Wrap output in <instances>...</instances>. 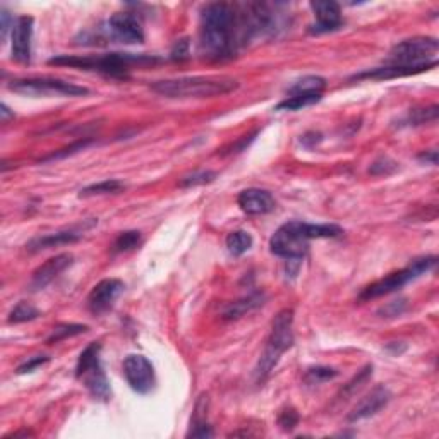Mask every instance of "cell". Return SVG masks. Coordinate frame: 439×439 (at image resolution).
I'll use <instances>...</instances> for the list:
<instances>
[{
    "instance_id": "6da1fadb",
    "label": "cell",
    "mask_w": 439,
    "mask_h": 439,
    "mask_svg": "<svg viewBox=\"0 0 439 439\" xmlns=\"http://www.w3.org/2000/svg\"><path fill=\"white\" fill-rule=\"evenodd\" d=\"M244 42L242 23L235 7L225 2H213L204 7L199 25V50L204 58L228 61Z\"/></svg>"
},
{
    "instance_id": "7a4b0ae2",
    "label": "cell",
    "mask_w": 439,
    "mask_h": 439,
    "mask_svg": "<svg viewBox=\"0 0 439 439\" xmlns=\"http://www.w3.org/2000/svg\"><path fill=\"white\" fill-rule=\"evenodd\" d=\"M343 233L338 225H314L306 221H287L270 239V251L287 261H300L312 239H335Z\"/></svg>"
},
{
    "instance_id": "3957f363",
    "label": "cell",
    "mask_w": 439,
    "mask_h": 439,
    "mask_svg": "<svg viewBox=\"0 0 439 439\" xmlns=\"http://www.w3.org/2000/svg\"><path fill=\"white\" fill-rule=\"evenodd\" d=\"M160 58L144 54H106V55H61L49 61L50 66H69L76 69L97 70L113 78H125L130 67L158 64Z\"/></svg>"
},
{
    "instance_id": "277c9868",
    "label": "cell",
    "mask_w": 439,
    "mask_h": 439,
    "mask_svg": "<svg viewBox=\"0 0 439 439\" xmlns=\"http://www.w3.org/2000/svg\"><path fill=\"white\" fill-rule=\"evenodd\" d=\"M239 88V82L227 76H192L179 79H163L152 85L156 94L165 98H213L228 94Z\"/></svg>"
},
{
    "instance_id": "5b68a950",
    "label": "cell",
    "mask_w": 439,
    "mask_h": 439,
    "mask_svg": "<svg viewBox=\"0 0 439 439\" xmlns=\"http://www.w3.org/2000/svg\"><path fill=\"white\" fill-rule=\"evenodd\" d=\"M294 345V311L283 309L275 316L263 355L256 366V381L264 383L275 369L280 357Z\"/></svg>"
},
{
    "instance_id": "8992f818",
    "label": "cell",
    "mask_w": 439,
    "mask_h": 439,
    "mask_svg": "<svg viewBox=\"0 0 439 439\" xmlns=\"http://www.w3.org/2000/svg\"><path fill=\"white\" fill-rule=\"evenodd\" d=\"M439 43L436 38L415 37L403 39L402 43L391 49L386 58V66L398 67H421V69H433L438 66Z\"/></svg>"
},
{
    "instance_id": "52a82bcc",
    "label": "cell",
    "mask_w": 439,
    "mask_h": 439,
    "mask_svg": "<svg viewBox=\"0 0 439 439\" xmlns=\"http://www.w3.org/2000/svg\"><path fill=\"white\" fill-rule=\"evenodd\" d=\"M436 264H438L436 256H426V258L414 259L412 263H410L407 268H403V270L390 273V275L385 276V278L367 285L361 294H359V300H361V302H367V300H373V299L383 297V295L393 294V292L400 290V288L405 287L407 283L417 280L419 276H422L424 273H429L431 270H434Z\"/></svg>"
},
{
    "instance_id": "ba28073f",
    "label": "cell",
    "mask_w": 439,
    "mask_h": 439,
    "mask_svg": "<svg viewBox=\"0 0 439 439\" xmlns=\"http://www.w3.org/2000/svg\"><path fill=\"white\" fill-rule=\"evenodd\" d=\"M101 345L100 342H93L81 352L76 366V378L81 379L82 385L88 388V391L97 400L109 402L112 397L110 383L101 367L100 359Z\"/></svg>"
},
{
    "instance_id": "9c48e42d",
    "label": "cell",
    "mask_w": 439,
    "mask_h": 439,
    "mask_svg": "<svg viewBox=\"0 0 439 439\" xmlns=\"http://www.w3.org/2000/svg\"><path fill=\"white\" fill-rule=\"evenodd\" d=\"M9 89L27 97H86L89 89L55 78H23L13 79Z\"/></svg>"
},
{
    "instance_id": "30bf717a",
    "label": "cell",
    "mask_w": 439,
    "mask_h": 439,
    "mask_svg": "<svg viewBox=\"0 0 439 439\" xmlns=\"http://www.w3.org/2000/svg\"><path fill=\"white\" fill-rule=\"evenodd\" d=\"M124 378L136 393L146 395L155 388V369L153 364L140 354H130L122 364Z\"/></svg>"
},
{
    "instance_id": "8fae6325",
    "label": "cell",
    "mask_w": 439,
    "mask_h": 439,
    "mask_svg": "<svg viewBox=\"0 0 439 439\" xmlns=\"http://www.w3.org/2000/svg\"><path fill=\"white\" fill-rule=\"evenodd\" d=\"M106 33L110 38L124 45L144 42V31H142L140 19L130 13H116L110 16L106 21Z\"/></svg>"
},
{
    "instance_id": "7c38bea8",
    "label": "cell",
    "mask_w": 439,
    "mask_h": 439,
    "mask_svg": "<svg viewBox=\"0 0 439 439\" xmlns=\"http://www.w3.org/2000/svg\"><path fill=\"white\" fill-rule=\"evenodd\" d=\"M124 292V283L117 278H105L93 287L88 295V309L91 314L100 316L109 312Z\"/></svg>"
},
{
    "instance_id": "4fadbf2b",
    "label": "cell",
    "mask_w": 439,
    "mask_h": 439,
    "mask_svg": "<svg viewBox=\"0 0 439 439\" xmlns=\"http://www.w3.org/2000/svg\"><path fill=\"white\" fill-rule=\"evenodd\" d=\"M13 38V61L27 64L31 58V39H33V18L18 16L11 30Z\"/></svg>"
},
{
    "instance_id": "5bb4252c",
    "label": "cell",
    "mask_w": 439,
    "mask_h": 439,
    "mask_svg": "<svg viewBox=\"0 0 439 439\" xmlns=\"http://www.w3.org/2000/svg\"><path fill=\"white\" fill-rule=\"evenodd\" d=\"M311 9L314 11L316 16V23L309 27L311 35L330 33V31H336L342 27V11H340V6L336 2L318 0V2H311Z\"/></svg>"
},
{
    "instance_id": "9a60e30c",
    "label": "cell",
    "mask_w": 439,
    "mask_h": 439,
    "mask_svg": "<svg viewBox=\"0 0 439 439\" xmlns=\"http://www.w3.org/2000/svg\"><path fill=\"white\" fill-rule=\"evenodd\" d=\"M390 400H391L390 390L383 385L376 386L366 395V397L362 398L361 402L357 403V405L354 407V409H352V412L349 414V417H347V421L359 422V421H364V419L373 417V415L378 414L379 410L385 409L388 403H390Z\"/></svg>"
},
{
    "instance_id": "2e32d148",
    "label": "cell",
    "mask_w": 439,
    "mask_h": 439,
    "mask_svg": "<svg viewBox=\"0 0 439 439\" xmlns=\"http://www.w3.org/2000/svg\"><path fill=\"white\" fill-rule=\"evenodd\" d=\"M73 261H74V256L70 254V252H64V254H58V256H55V258H50L49 261H45L42 266H38L37 270H35L33 276H31V282H30L31 290L33 292L43 290V288H45L47 285L52 283L62 271H66L67 268L73 264Z\"/></svg>"
},
{
    "instance_id": "e0dca14e",
    "label": "cell",
    "mask_w": 439,
    "mask_h": 439,
    "mask_svg": "<svg viewBox=\"0 0 439 439\" xmlns=\"http://www.w3.org/2000/svg\"><path fill=\"white\" fill-rule=\"evenodd\" d=\"M237 204L246 215H266L276 208V201L271 192L258 187L244 189L237 197Z\"/></svg>"
},
{
    "instance_id": "ac0fdd59",
    "label": "cell",
    "mask_w": 439,
    "mask_h": 439,
    "mask_svg": "<svg viewBox=\"0 0 439 439\" xmlns=\"http://www.w3.org/2000/svg\"><path fill=\"white\" fill-rule=\"evenodd\" d=\"M82 233H85V227L82 228H69V230L49 233V235L37 237V239L30 240V244H27L26 247L33 252L42 251V249L58 247V246H64V244L78 242V240L82 237Z\"/></svg>"
},
{
    "instance_id": "d6986e66",
    "label": "cell",
    "mask_w": 439,
    "mask_h": 439,
    "mask_svg": "<svg viewBox=\"0 0 439 439\" xmlns=\"http://www.w3.org/2000/svg\"><path fill=\"white\" fill-rule=\"evenodd\" d=\"M263 302H264V294H261V292H254V294L247 295V297H242V299L235 300V302H232L230 306L223 311V319L232 321V319L242 318V316H246L247 312L254 311L256 307L263 306Z\"/></svg>"
},
{
    "instance_id": "ffe728a7",
    "label": "cell",
    "mask_w": 439,
    "mask_h": 439,
    "mask_svg": "<svg viewBox=\"0 0 439 439\" xmlns=\"http://www.w3.org/2000/svg\"><path fill=\"white\" fill-rule=\"evenodd\" d=\"M321 98H323V93L288 94L283 101H280V104L275 106V110H278V112H283V110H288V112H297V110L306 109V106L318 104Z\"/></svg>"
},
{
    "instance_id": "44dd1931",
    "label": "cell",
    "mask_w": 439,
    "mask_h": 439,
    "mask_svg": "<svg viewBox=\"0 0 439 439\" xmlns=\"http://www.w3.org/2000/svg\"><path fill=\"white\" fill-rule=\"evenodd\" d=\"M252 242H254V240H252L251 233L244 230H235L228 233L227 249L232 256H242L252 247Z\"/></svg>"
},
{
    "instance_id": "7402d4cb",
    "label": "cell",
    "mask_w": 439,
    "mask_h": 439,
    "mask_svg": "<svg viewBox=\"0 0 439 439\" xmlns=\"http://www.w3.org/2000/svg\"><path fill=\"white\" fill-rule=\"evenodd\" d=\"M122 189H125L124 182L117 179H109L104 182H98V184H91L88 187L81 189L79 196L81 197H89V196H101V194H116L120 192Z\"/></svg>"
},
{
    "instance_id": "603a6c76",
    "label": "cell",
    "mask_w": 439,
    "mask_h": 439,
    "mask_svg": "<svg viewBox=\"0 0 439 439\" xmlns=\"http://www.w3.org/2000/svg\"><path fill=\"white\" fill-rule=\"evenodd\" d=\"M326 88V81L319 76H306L288 88V94H299V93H323Z\"/></svg>"
},
{
    "instance_id": "cb8c5ba5",
    "label": "cell",
    "mask_w": 439,
    "mask_h": 439,
    "mask_svg": "<svg viewBox=\"0 0 439 439\" xmlns=\"http://www.w3.org/2000/svg\"><path fill=\"white\" fill-rule=\"evenodd\" d=\"M86 331H88V326H86V324H76V323L58 324V326L54 328L52 335L47 338V343H49V345H54V343L62 342V340L70 338V336L86 333Z\"/></svg>"
},
{
    "instance_id": "d4e9b609",
    "label": "cell",
    "mask_w": 439,
    "mask_h": 439,
    "mask_svg": "<svg viewBox=\"0 0 439 439\" xmlns=\"http://www.w3.org/2000/svg\"><path fill=\"white\" fill-rule=\"evenodd\" d=\"M39 316V311L35 306H31L30 302H19L13 307V311L9 312V318L7 321L11 324H19V323H27L33 321Z\"/></svg>"
},
{
    "instance_id": "484cf974",
    "label": "cell",
    "mask_w": 439,
    "mask_h": 439,
    "mask_svg": "<svg viewBox=\"0 0 439 439\" xmlns=\"http://www.w3.org/2000/svg\"><path fill=\"white\" fill-rule=\"evenodd\" d=\"M336 376H338V371H335L333 367H324V366L311 367V369H307V373L304 374V383L309 386L321 385V383L335 379Z\"/></svg>"
},
{
    "instance_id": "4316f807",
    "label": "cell",
    "mask_w": 439,
    "mask_h": 439,
    "mask_svg": "<svg viewBox=\"0 0 439 439\" xmlns=\"http://www.w3.org/2000/svg\"><path fill=\"white\" fill-rule=\"evenodd\" d=\"M438 118V105H431L427 109L410 110L405 118V124L409 125H422L426 122H434Z\"/></svg>"
},
{
    "instance_id": "83f0119b",
    "label": "cell",
    "mask_w": 439,
    "mask_h": 439,
    "mask_svg": "<svg viewBox=\"0 0 439 439\" xmlns=\"http://www.w3.org/2000/svg\"><path fill=\"white\" fill-rule=\"evenodd\" d=\"M141 244V233L137 230H129V232H122L120 235L117 237L116 242H113L112 251L113 252H128L136 249Z\"/></svg>"
},
{
    "instance_id": "f1b7e54d",
    "label": "cell",
    "mask_w": 439,
    "mask_h": 439,
    "mask_svg": "<svg viewBox=\"0 0 439 439\" xmlns=\"http://www.w3.org/2000/svg\"><path fill=\"white\" fill-rule=\"evenodd\" d=\"M216 179V172H211V170H201V172H194L191 175H185L184 179L180 180V187H196V185H204L209 184Z\"/></svg>"
},
{
    "instance_id": "f546056e",
    "label": "cell",
    "mask_w": 439,
    "mask_h": 439,
    "mask_svg": "<svg viewBox=\"0 0 439 439\" xmlns=\"http://www.w3.org/2000/svg\"><path fill=\"white\" fill-rule=\"evenodd\" d=\"M91 142H93V140H89V137H85V140L76 141V142H74V144H70V146H67V148L61 149V152H55V153H52V155H50V156H45L42 161L61 160V158H66V156H69V155H74V153L82 152V149H85V148H88Z\"/></svg>"
},
{
    "instance_id": "4dcf8cb0",
    "label": "cell",
    "mask_w": 439,
    "mask_h": 439,
    "mask_svg": "<svg viewBox=\"0 0 439 439\" xmlns=\"http://www.w3.org/2000/svg\"><path fill=\"white\" fill-rule=\"evenodd\" d=\"M397 168H398L397 161L390 160L388 156H381L379 160H376L374 163L371 165L369 172L373 173V175H390V173H393Z\"/></svg>"
},
{
    "instance_id": "1f68e13d",
    "label": "cell",
    "mask_w": 439,
    "mask_h": 439,
    "mask_svg": "<svg viewBox=\"0 0 439 439\" xmlns=\"http://www.w3.org/2000/svg\"><path fill=\"white\" fill-rule=\"evenodd\" d=\"M299 414L295 409H285L283 412H280L278 415V426L282 427V431L285 433H290V431L295 429V426L299 424Z\"/></svg>"
},
{
    "instance_id": "d6a6232c",
    "label": "cell",
    "mask_w": 439,
    "mask_h": 439,
    "mask_svg": "<svg viewBox=\"0 0 439 439\" xmlns=\"http://www.w3.org/2000/svg\"><path fill=\"white\" fill-rule=\"evenodd\" d=\"M49 361H50L49 355H35V357L27 359L25 364H21V366L18 367V371H16V373H18V374L33 373L35 369H38L39 366H43V364H47Z\"/></svg>"
},
{
    "instance_id": "836d02e7",
    "label": "cell",
    "mask_w": 439,
    "mask_h": 439,
    "mask_svg": "<svg viewBox=\"0 0 439 439\" xmlns=\"http://www.w3.org/2000/svg\"><path fill=\"white\" fill-rule=\"evenodd\" d=\"M407 309V300L400 299V300H393V302L386 304L385 307H381L378 312L383 314V318H395V316H400L403 311Z\"/></svg>"
},
{
    "instance_id": "e575fe53",
    "label": "cell",
    "mask_w": 439,
    "mask_h": 439,
    "mask_svg": "<svg viewBox=\"0 0 439 439\" xmlns=\"http://www.w3.org/2000/svg\"><path fill=\"white\" fill-rule=\"evenodd\" d=\"M170 58L175 62H184L189 58V39L182 38L173 45L172 52H170Z\"/></svg>"
},
{
    "instance_id": "d590c367",
    "label": "cell",
    "mask_w": 439,
    "mask_h": 439,
    "mask_svg": "<svg viewBox=\"0 0 439 439\" xmlns=\"http://www.w3.org/2000/svg\"><path fill=\"white\" fill-rule=\"evenodd\" d=\"M0 19H2V39L7 38V33H9V27L14 26L16 19L11 18L9 11L2 9V14H0Z\"/></svg>"
},
{
    "instance_id": "8d00e7d4",
    "label": "cell",
    "mask_w": 439,
    "mask_h": 439,
    "mask_svg": "<svg viewBox=\"0 0 439 439\" xmlns=\"http://www.w3.org/2000/svg\"><path fill=\"white\" fill-rule=\"evenodd\" d=\"M419 160L426 161V163H431V165H436L438 163V152L436 149H429V152L419 155Z\"/></svg>"
},
{
    "instance_id": "74e56055",
    "label": "cell",
    "mask_w": 439,
    "mask_h": 439,
    "mask_svg": "<svg viewBox=\"0 0 439 439\" xmlns=\"http://www.w3.org/2000/svg\"><path fill=\"white\" fill-rule=\"evenodd\" d=\"M0 113H2V120L6 122L7 118H11V117H14V112H11L9 110V106H7L6 104H2L0 105Z\"/></svg>"
}]
</instances>
